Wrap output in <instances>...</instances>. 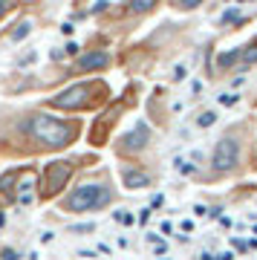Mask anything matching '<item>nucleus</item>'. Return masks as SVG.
Listing matches in <instances>:
<instances>
[{
	"label": "nucleus",
	"instance_id": "9",
	"mask_svg": "<svg viewBox=\"0 0 257 260\" xmlns=\"http://www.w3.org/2000/svg\"><path fill=\"white\" fill-rule=\"evenodd\" d=\"M29 32H32V23H29V20H23V23H20V26L15 29V32H12V41H23V38H26Z\"/></svg>",
	"mask_w": 257,
	"mask_h": 260
},
{
	"label": "nucleus",
	"instance_id": "1",
	"mask_svg": "<svg viewBox=\"0 0 257 260\" xmlns=\"http://www.w3.org/2000/svg\"><path fill=\"white\" fill-rule=\"evenodd\" d=\"M26 133L35 142H41L44 148H67V145L75 139L78 127H75V124H67V121H61V119H52V116L38 113V116H32V119L26 121Z\"/></svg>",
	"mask_w": 257,
	"mask_h": 260
},
{
	"label": "nucleus",
	"instance_id": "10",
	"mask_svg": "<svg viewBox=\"0 0 257 260\" xmlns=\"http://www.w3.org/2000/svg\"><path fill=\"white\" fill-rule=\"evenodd\" d=\"M202 0H174V6L176 9H197Z\"/></svg>",
	"mask_w": 257,
	"mask_h": 260
},
{
	"label": "nucleus",
	"instance_id": "4",
	"mask_svg": "<svg viewBox=\"0 0 257 260\" xmlns=\"http://www.w3.org/2000/svg\"><path fill=\"white\" fill-rule=\"evenodd\" d=\"M237 153H240V142L234 136H222L217 142V150H214V168H220V171L234 168L237 165Z\"/></svg>",
	"mask_w": 257,
	"mask_h": 260
},
{
	"label": "nucleus",
	"instance_id": "7",
	"mask_svg": "<svg viewBox=\"0 0 257 260\" xmlns=\"http://www.w3.org/2000/svg\"><path fill=\"white\" fill-rule=\"evenodd\" d=\"M110 64V55L107 52H90L78 61V70H101V67Z\"/></svg>",
	"mask_w": 257,
	"mask_h": 260
},
{
	"label": "nucleus",
	"instance_id": "12",
	"mask_svg": "<svg viewBox=\"0 0 257 260\" xmlns=\"http://www.w3.org/2000/svg\"><path fill=\"white\" fill-rule=\"evenodd\" d=\"M214 119H217V113H202L200 124H202V127H205V124H214Z\"/></svg>",
	"mask_w": 257,
	"mask_h": 260
},
{
	"label": "nucleus",
	"instance_id": "13",
	"mask_svg": "<svg viewBox=\"0 0 257 260\" xmlns=\"http://www.w3.org/2000/svg\"><path fill=\"white\" fill-rule=\"evenodd\" d=\"M12 6H15V0H0V18H3V15H6Z\"/></svg>",
	"mask_w": 257,
	"mask_h": 260
},
{
	"label": "nucleus",
	"instance_id": "5",
	"mask_svg": "<svg viewBox=\"0 0 257 260\" xmlns=\"http://www.w3.org/2000/svg\"><path fill=\"white\" fill-rule=\"evenodd\" d=\"M90 93H92V87H87V84L73 87V90L55 95V99H52V107H67V110H75V107H90V104H92Z\"/></svg>",
	"mask_w": 257,
	"mask_h": 260
},
{
	"label": "nucleus",
	"instance_id": "6",
	"mask_svg": "<svg viewBox=\"0 0 257 260\" xmlns=\"http://www.w3.org/2000/svg\"><path fill=\"white\" fill-rule=\"evenodd\" d=\"M124 145H121V150H136V148H145V142H147V127L145 124H136V130H133V133H127V136H124Z\"/></svg>",
	"mask_w": 257,
	"mask_h": 260
},
{
	"label": "nucleus",
	"instance_id": "11",
	"mask_svg": "<svg viewBox=\"0 0 257 260\" xmlns=\"http://www.w3.org/2000/svg\"><path fill=\"white\" fill-rule=\"evenodd\" d=\"M153 3H156V0H133V6H136L139 12H147L150 6H153Z\"/></svg>",
	"mask_w": 257,
	"mask_h": 260
},
{
	"label": "nucleus",
	"instance_id": "8",
	"mask_svg": "<svg viewBox=\"0 0 257 260\" xmlns=\"http://www.w3.org/2000/svg\"><path fill=\"white\" fill-rule=\"evenodd\" d=\"M121 174H124V185H127V188H145V185H150V179H147L145 174H139V171L124 168Z\"/></svg>",
	"mask_w": 257,
	"mask_h": 260
},
{
	"label": "nucleus",
	"instance_id": "2",
	"mask_svg": "<svg viewBox=\"0 0 257 260\" xmlns=\"http://www.w3.org/2000/svg\"><path fill=\"white\" fill-rule=\"evenodd\" d=\"M113 200V191L101 182H84V185L73 188V194H67L61 200V211L67 214H84V211H99Z\"/></svg>",
	"mask_w": 257,
	"mask_h": 260
},
{
	"label": "nucleus",
	"instance_id": "3",
	"mask_svg": "<svg viewBox=\"0 0 257 260\" xmlns=\"http://www.w3.org/2000/svg\"><path fill=\"white\" fill-rule=\"evenodd\" d=\"M70 174H73V165H70V162H52V165H46L41 197H55L58 191L64 188V182L70 179Z\"/></svg>",
	"mask_w": 257,
	"mask_h": 260
}]
</instances>
